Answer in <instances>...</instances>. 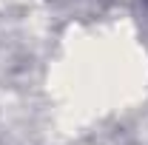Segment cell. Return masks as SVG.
<instances>
[]
</instances>
